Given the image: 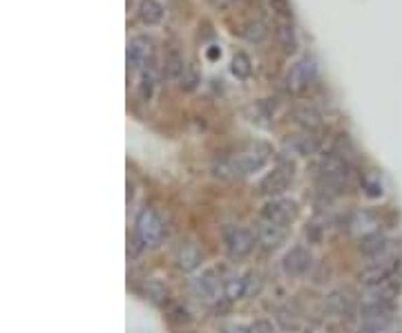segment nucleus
<instances>
[{"mask_svg":"<svg viewBox=\"0 0 402 333\" xmlns=\"http://www.w3.org/2000/svg\"><path fill=\"white\" fill-rule=\"evenodd\" d=\"M217 56H222V52H219V49H217V47L208 49V58H217Z\"/></svg>","mask_w":402,"mask_h":333,"instance_id":"35","label":"nucleus"},{"mask_svg":"<svg viewBox=\"0 0 402 333\" xmlns=\"http://www.w3.org/2000/svg\"><path fill=\"white\" fill-rule=\"evenodd\" d=\"M266 34H268V30L262 20H250L246 25V30H243V36H246L250 43H262L266 39Z\"/></svg>","mask_w":402,"mask_h":333,"instance_id":"28","label":"nucleus"},{"mask_svg":"<svg viewBox=\"0 0 402 333\" xmlns=\"http://www.w3.org/2000/svg\"><path fill=\"white\" fill-rule=\"evenodd\" d=\"M139 18H141L145 25L161 22V18H163V7H161V3H156V0H143V3L139 5Z\"/></svg>","mask_w":402,"mask_h":333,"instance_id":"22","label":"nucleus"},{"mask_svg":"<svg viewBox=\"0 0 402 333\" xmlns=\"http://www.w3.org/2000/svg\"><path fill=\"white\" fill-rule=\"evenodd\" d=\"M290 179H293V166L290 164H279L277 168H273V172H268V175L262 179L260 183V192L268 195V197H275V195H282Z\"/></svg>","mask_w":402,"mask_h":333,"instance_id":"9","label":"nucleus"},{"mask_svg":"<svg viewBox=\"0 0 402 333\" xmlns=\"http://www.w3.org/2000/svg\"><path fill=\"white\" fill-rule=\"evenodd\" d=\"M400 255L398 253H389L382 257H375L371 260L367 266L360 270V282L364 287H373V285H380V282H387L398 275L400 270Z\"/></svg>","mask_w":402,"mask_h":333,"instance_id":"3","label":"nucleus"},{"mask_svg":"<svg viewBox=\"0 0 402 333\" xmlns=\"http://www.w3.org/2000/svg\"><path fill=\"white\" fill-rule=\"evenodd\" d=\"M266 166V155L260 152H239V155H226L213 162V175L226 181H235L260 172Z\"/></svg>","mask_w":402,"mask_h":333,"instance_id":"2","label":"nucleus"},{"mask_svg":"<svg viewBox=\"0 0 402 333\" xmlns=\"http://www.w3.org/2000/svg\"><path fill=\"white\" fill-rule=\"evenodd\" d=\"M315 77H318V65H315V60L313 58H302L300 63H295L293 70L288 72L286 85H288L290 92H302L315 81Z\"/></svg>","mask_w":402,"mask_h":333,"instance_id":"8","label":"nucleus"},{"mask_svg":"<svg viewBox=\"0 0 402 333\" xmlns=\"http://www.w3.org/2000/svg\"><path fill=\"white\" fill-rule=\"evenodd\" d=\"M224 333H248V329H243V327H228V329H224Z\"/></svg>","mask_w":402,"mask_h":333,"instance_id":"34","label":"nucleus"},{"mask_svg":"<svg viewBox=\"0 0 402 333\" xmlns=\"http://www.w3.org/2000/svg\"><path fill=\"white\" fill-rule=\"evenodd\" d=\"M143 289H145V295H148V298H150L152 302H156V304H161V302L168 300V287L163 285L161 280H156V278L145 280Z\"/></svg>","mask_w":402,"mask_h":333,"instance_id":"26","label":"nucleus"},{"mask_svg":"<svg viewBox=\"0 0 402 333\" xmlns=\"http://www.w3.org/2000/svg\"><path fill=\"white\" fill-rule=\"evenodd\" d=\"M293 115H295L297 123H302V126H307V128H315V126H320V121H322V112H320V110L315 107L313 103L297 105Z\"/></svg>","mask_w":402,"mask_h":333,"instance_id":"21","label":"nucleus"},{"mask_svg":"<svg viewBox=\"0 0 402 333\" xmlns=\"http://www.w3.org/2000/svg\"><path fill=\"white\" fill-rule=\"evenodd\" d=\"M139 74H141V79H139V98H141V101H150L156 83H159V65H156V60L152 58Z\"/></svg>","mask_w":402,"mask_h":333,"instance_id":"17","label":"nucleus"},{"mask_svg":"<svg viewBox=\"0 0 402 333\" xmlns=\"http://www.w3.org/2000/svg\"><path fill=\"white\" fill-rule=\"evenodd\" d=\"M275 36H277L279 47H282L286 54H293L295 49H297V39H295V32H293L290 25L279 22L277 27H275Z\"/></svg>","mask_w":402,"mask_h":333,"instance_id":"23","label":"nucleus"},{"mask_svg":"<svg viewBox=\"0 0 402 333\" xmlns=\"http://www.w3.org/2000/svg\"><path fill=\"white\" fill-rule=\"evenodd\" d=\"M184 70H186V63H184V58H181L177 52H170L166 56V65H163V77L166 79L179 81L181 74H184Z\"/></svg>","mask_w":402,"mask_h":333,"instance_id":"24","label":"nucleus"},{"mask_svg":"<svg viewBox=\"0 0 402 333\" xmlns=\"http://www.w3.org/2000/svg\"><path fill=\"white\" fill-rule=\"evenodd\" d=\"M222 235H224L226 253L233 257V260H243V257H248L255 249V235L243 226H226Z\"/></svg>","mask_w":402,"mask_h":333,"instance_id":"4","label":"nucleus"},{"mask_svg":"<svg viewBox=\"0 0 402 333\" xmlns=\"http://www.w3.org/2000/svg\"><path fill=\"white\" fill-rule=\"evenodd\" d=\"M349 230L360 240L377 235V233H380V219H377L371 211H358L349 219Z\"/></svg>","mask_w":402,"mask_h":333,"instance_id":"11","label":"nucleus"},{"mask_svg":"<svg viewBox=\"0 0 402 333\" xmlns=\"http://www.w3.org/2000/svg\"><path fill=\"white\" fill-rule=\"evenodd\" d=\"M360 253L371 257V260H375V257H382V255H389V253H396L394 249V242L387 240L384 235H371V237H364L360 240Z\"/></svg>","mask_w":402,"mask_h":333,"instance_id":"15","label":"nucleus"},{"mask_svg":"<svg viewBox=\"0 0 402 333\" xmlns=\"http://www.w3.org/2000/svg\"><path fill=\"white\" fill-rule=\"evenodd\" d=\"M192 289L203 302L215 304L222 300V295H224V282H219V278L213 273V270H208V273H203L201 278L192 282Z\"/></svg>","mask_w":402,"mask_h":333,"instance_id":"10","label":"nucleus"},{"mask_svg":"<svg viewBox=\"0 0 402 333\" xmlns=\"http://www.w3.org/2000/svg\"><path fill=\"white\" fill-rule=\"evenodd\" d=\"M286 235H288L286 226L271 224V221H264V224L257 228V240L262 246H266V249H277L279 244H284Z\"/></svg>","mask_w":402,"mask_h":333,"instance_id":"16","label":"nucleus"},{"mask_svg":"<svg viewBox=\"0 0 402 333\" xmlns=\"http://www.w3.org/2000/svg\"><path fill=\"white\" fill-rule=\"evenodd\" d=\"M284 270L288 275L293 278H300L304 273H309V268L313 264V257L307 249H302V246H293L286 255H284Z\"/></svg>","mask_w":402,"mask_h":333,"instance_id":"12","label":"nucleus"},{"mask_svg":"<svg viewBox=\"0 0 402 333\" xmlns=\"http://www.w3.org/2000/svg\"><path fill=\"white\" fill-rule=\"evenodd\" d=\"M400 280L391 278L387 282H380V285H373L364 289V298L362 302H394V298L400 293Z\"/></svg>","mask_w":402,"mask_h":333,"instance_id":"13","label":"nucleus"},{"mask_svg":"<svg viewBox=\"0 0 402 333\" xmlns=\"http://www.w3.org/2000/svg\"><path fill=\"white\" fill-rule=\"evenodd\" d=\"M290 148L302 155V157H309V155H318L322 150V139L318 137V134H313V132H307V134H302V137H297L293 143H290Z\"/></svg>","mask_w":402,"mask_h":333,"instance_id":"19","label":"nucleus"},{"mask_svg":"<svg viewBox=\"0 0 402 333\" xmlns=\"http://www.w3.org/2000/svg\"><path fill=\"white\" fill-rule=\"evenodd\" d=\"M233 74L237 79H248L250 72H253V65H250V58L243 54V52H237L235 58H233V65H230Z\"/></svg>","mask_w":402,"mask_h":333,"instance_id":"27","label":"nucleus"},{"mask_svg":"<svg viewBox=\"0 0 402 333\" xmlns=\"http://www.w3.org/2000/svg\"><path fill=\"white\" fill-rule=\"evenodd\" d=\"M264 3L271 7L275 14H279V16H284V18H288L290 16V5H288V0H264Z\"/></svg>","mask_w":402,"mask_h":333,"instance_id":"31","label":"nucleus"},{"mask_svg":"<svg viewBox=\"0 0 402 333\" xmlns=\"http://www.w3.org/2000/svg\"><path fill=\"white\" fill-rule=\"evenodd\" d=\"M248 333H275V329L268 320H257V322L248 327Z\"/></svg>","mask_w":402,"mask_h":333,"instance_id":"33","label":"nucleus"},{"mask_svg":"<svg viewBox=\"0 0 402 333\" xmlns=\"http://www.w3.org/2000/svg\"><path fill=\"white\" fill-rule=\"evenodd\" d=\"M170 320H173L175 325H188L192 318L184 304H173L170 306Z\"/></svg>","mask_w":402,"mask_h":333,"instance_id":"30","label":"nucleus"},{"mask_svg":"<svg viewBox=\"0 0 402 333\" xmlns=\"http://www.w3.org/2000/svg\"><path fill=\"white\" fill-rule=\"evenodd\" d=\"M349 159L340 152L322 155L318 164V188L322 195H340L349 186Z\"/></svg>","mask_w":402,"mask_h":333,"instance_id":"1","label":"nucleus"},{"mask_svg":"<svg viewBox=\"0 0 402 333\" xmlns=\"http://www.w3.org/2000/svg\"><path fill=\"white\" fill-rule=\"evenodd\" d=\"M175 262L179 266V270H184V273H190V270L199 268L201 264V251L197 249L194 244H181L177 249V255H175Z\"/></svg>","mask_w":402,"mask_h":333,"instance_id":"18","label":"nucleus"},{"mask_svg":"<svg viewBox=\"0 0 402 333\" xmlns=\"http://www.w3.org/2000/svg\"><path fill=\"white\" fill-rule=\"evenodd\" d=\"M224 298L235 302L246 298V278L243 275H230L224 280Z\"/></svg>","mask_w":402,"mask_h":333,"instance_id":"20","label":"nucleus"},{"mask_svg":"<svg viewBox=\"0 0 402 333\" xmlns=\"http://www.w3.org/2000/svg\"><path fill=\"white\" fill-rule=\"evenodd\" d=\"M137 237L145 246H156L163 240V221L152 208H145L137 219Z\"/></svg>","mask_w":402,"mask_h":333,"instance_id":"6","label":"nucleus"},{"mask_svg":"<svg viewBox=\"0 0 402 333\" xmlns=\"http://www.w3.org/2000/svg\"><path fill=\"white\" fill-rule=\"evenodd\" d=\"M262 219L264 221H271V224H279V226H286L290 221L295 219L297 215V206L288 200H271L262 206Z\"/></svg>","mask_w":402,"mask_h":333,"instance_id":"7","label":"nucleus"},{"mask_svg":"<svg viewBox=\"0 0 402 333\" xmlns=\"http://www.w3.org/2000/svg\"><path fill=\"white\" fill-rule=\"evenodd\" d=\"M152 58H154V41L150 36H134V39L128 43L126 60H128L130 72H134V74L141 72Z\"/></svg>","mask_w":402,"mask_h":333,"instance_id":"5","label":"nucleus"},{"mask_svg":"<svg viewBox=\"0 0 402 333\" xmlns=\"http://www.w3.org/2000/svg\"><path fill=\"white\" fill-rule=\"evenodd\" d=\"M277 325L284 331H297L302 325V315L293 309V306H286V309L277 311Z\"/></svg>","mask_w":402,"mask_h":333,"instance_id":"25","label":"nucleus"},{"mask_svg":"<svg viewBox=\"0 0 402 333\" xmlns=\"http://www.w3.org/2000/svg\"><path fill=\"white\" fill-rule=\"evenodd\" d=\"M179 85H181V90H186V92H192L194 88H197V85H199V72L194 70V65L186 63V70L179 79Z\"/></svg>","mask_w":402,"mask_h":333,"instance_id":"29","label":"nucleus"},{"mask_svg":"<svg viewBox=\"0 0 402 333\" xmlns=\"http://www.w3.org/2000/svg\"><path fill=\"white\" fill-rule=\"evenodd\" d=\"M353 306H356V298L344 289H337L324 298V309L333 315H347L353 311Z\"/></svg>","mask_w":402,"mask_h":333,"instance_id":"14","label":"nucleus"},{"mask_svg":"<svg viewBox=\"0 0 402 333\" xmlns=\"http://www.w3.org/2000/svg\"><path fill=\"white\" fill-rule=\"evenodd\" d=\"M246 278V295H257L262 291V278L257 273H248Z\"/></svg>","mask_w":402,"mask_h":333,"instance_id":"32","label":"nucleus"}]
</instances>
